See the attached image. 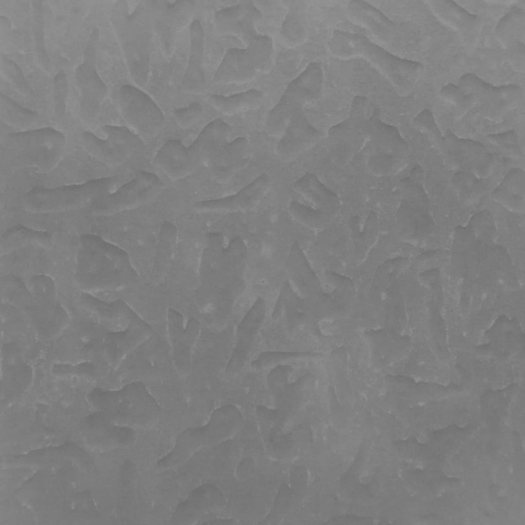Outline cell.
Segmentation results:
<instances>
[{
	"label": "cell",
	"mask_w": 525,
	"mask_h": 525,
	"mask_svg": "<svg viewBox=\"0 0 525 525\" xmlns=\"http://www.w3.org/2000/svg\"><path fill=\"white\" fill-rule=\"evenodd\" d=\"M262 15L252 1H241L216 12L214 21L217 32L237 38L244 47L227 50L213 77L214 83L249 82L270 70L273 41L256 29Z\"/></svg>",
	"instance_id": "6da1fadb"
},
{
	"label": "cell",
	"mask_w": 525,
	"mask_h": 525,
	"mask_svg": "<svg viewBox=\"0 0 525 525\" xmlns=\"http://www.w3.org/2000/svg\"><path fill=\"white\" fill-rule=\"evenodd\" d=\"M328 48L339 58L363 57L401 89H411L424 73L425 66L421 63L399 57L362 34L335 30L329 41Z\"/></svg>",
	"instance_id": "7a4b0ae2"
},
{
	"label": "cell",
	"mask_w": 525,
	"mask_h": 525,
	"mask_svg": "<svg viewBox=\"0 0 525 525\" xmlns=\"http://www.w3.org/2000/svg\"><path fill=\"white\" fill-rule=\"evenodd\" d=\"M371 149L367 170L378 176H390L401 171L408 163L409 147L394 126L383 122L375 109L368 120Z\"/></svg>",
	"instance_id": "3957f363"
},
{
	"label": "cell",
	"mask_w": 525,
	"mask_h": 525,
	"mask_svg": "<svg viewBox=\"0 0 525 525\" xmlns=\"http://www.w3.org/2000/svg\"><path fill=\"white\" fill-rule=\"evenodd\" d=\"M323 86L320 65L311 62L288 85L277 104L267 117L266 129L272 137H280L295 110L319 98Z\"/></svg>",
	"instance_id": "277c9868"
},
{
	"label": "cell",
	"mask_w": 525,
	"mask_h": 525,
	"mask_svg": "<svg viewBox=\"0 0 525 525\" xmlns=\"http://www.w3.org/2000/svg\"><path fill=\"white\" fill-rule=\"evenodd\" d=\"M368 107L367 98L356 95L352 100L348 117L329 128V153L337 166H344L349 163L369 139Z\"/></svg>",
	"instance_id": "5b68a950"
},
{
	"label": "cell",
	"mask_w": 525,
	"mask_h": 525,
	"mask_svg": "<svg viewBox=\"0 0 525 525\" xmlns=\"http://www.w3.org/2000/svg\"><path fill=\"white\" fill-rule=\"evenodd\" d=\"M120 109L125 120L142 139H150L160 132L165 121L161 110L139 88L124 85L118 91Z\"/></svg>",
	"instance_id": "8992f818"
},
{
	"label": "cell",
	"mask_w": 525,
	"mask_h": 525,
	"mask_svg": "<svg viewBox=\"0 0 525 525\" xmlns=\"http://www.w3.org/2000/svg\"><path fill=\"white\" fill-rule=\"evenodd\" d=\"M292 188L311 204L310 206H304L305 217L325 226L338 214L340 209L338 196L314 174H304L293 183Z\"/></svg>",
	"instance_id": "52a82bcc"
},
{
	"label": "cell",
	"mask_w": 525,
	"mask_h": 525,
	"mask_svg": "<svg viewBox=\"0 0 525 525\" xmlns=\"http://www.w3.org/2000/svg\"><path fill=\"white\" fill-rule=\"evenodd\" d=\"M321 133L308 121L302 107L298 108L276 145V153L283 161H292L313 146Z\"/></svg>",
	"instance_id": "ba28073f"
},
{
	"label": "cell",
	"mask_w": 525,
	"mask_h": 525,
	"mask_svg": "<svg viewBox=\"0 0 525 525\" xmlns=\"http://www.w3.org/2000/svg\"><path fill=\"white\" fill-rule=\"evenodd\" d=\"M458 88L468 103L486 106H509L519 102L522 91L516 85L494 86L474 73H467L459 78Z\"/></svg>",
	"instance_id": "9c48e42d"
},
{
	"label": "cell",
	"mask_w": 525,
	"mask_h": 525,
	"mask_svg": "<svg viewBox=\"0 0 525 525\" xmlns=\"http://www.w3.org/2000/svg\"><path fill=\"white\" fill-rule=\"evenodd\" d=\"M270 184L269 175L263 173L232 195L200 201L197 206L208 210H236L248 208L255 206L265 196Z\"/></svg>",
	"instance_id": "30bf717a"
},
{
	"label": "cell",
	"mask_w": 525,
	"mask_h": 525,
	"mask_svg": "<svg viewBox=\"0 0 525 525\" xmlns=\"http://www.w3.org/2000/svg\"><path fill=\"white\" fill-rule=\"evenodd\" d=\"M232 133V127L220 119L208 124L188 148L196 164L207 166L214 155L229 142Z\"/></svg>",
	"instance_id": "8fae6325"
},
{
	"label": "cell",
	"mask_w": 525,
	"mask_h": 525,
	"mask_svg": "<svg viewBox=\"0 0 525 525\" xmlns=\"http://www.w3.org/2000/svg\"><path fill=\"white\" fill-rule=\"evenodd\" d=\"M154 162L163 173L174 180L191 174L196 165L189 149L178 139L167 140L155 155Z\"/></svg>",
	"instance_id": "7c38bea8"
},
{
	"label": "cell",
	"mask_w": 525,
	"mask_h": 525,
	"mask_svg": "<svg viewBox=\"0 0 525 525\" xmlns=\"http://www.w3.org/2000/svg\"><path fill=\"white\" fill-rule=\"evenodd\" d=\"M248 146L247 139L242 136L224 145L207 165L213 178L220 183L226 182L245 166Z\"/></svg>",
	"instance_id": "4fadbf2b"
},
{
	"label": "cell",
	"mask_w": 525,
	"mask_h": 525,
	"mask_svg": "<svg viewBox=\"0 0 525 525\" xmlns=\"http://www.w3.org/2000/svg\"><path fill=\"white\" fill-rule=\"evenodd\" d=\"M429 2L435 14L457 31L463 41L469 44L475 40L478 35L481 25L477 15L470 13L453 1Z\"/></svg>",
	"instance_id": "5bb4252c"
},
{
	"label": "cell",
	"mask_w": 525,
	"mask_h": 525,
	"mask_svg": "<svg viewBox=\"0 0 525 525\" xmlns=\"http://www.w3.org/2000/svg\"><path fill=\"white\" fill-rule=\"evenodd\" d=\"M190 29V54L183 85L189 91L198 93L206 88L204 68V33L198 20L192 22Z\"/></svg>",
	"instance_id": "9a60e30c"
},
{
	"label": "cell",
	"mask_w": 525,
	"mask_h": 525,
	"mask_svg": "<svg viewBox=\"0 0 525 525\" xmlns=\"http://www.w3.org/2000/svg\"><path fill=\"white\" fill-rule=\"evenodd\" d=\"M95 45L94 41L88 42L85 49V61L76 69L75 78L83 101L100 103L107 95L108 88L94 65Z\"/></svg>",
	"instance_id": "2e32d148"
},
{
	"label": "cell",
	"mask_w": 525,
	"mask_h": 525,
	"mask_svg": "<svg viewBox=\"0 0 525 525\" xmlns=\"http://www.w3.org/2000/svg\"><path fill=\"white\" fill-rule=\"evenodd\" d=\"M491 197L509 209L521 211L524 207V171L521 168L511 169Z\"/></svg>",
	"instance_id": "e0dca14e"
},
{
	"label": "cell",
	"mask_w": 525,
	"mask_h": 525,
	"mask_svg": "<svg viewBox=\"0 0 525 525\" xmlns=\"http://www.w3.org/2000/svg\"><path fill=\"white\" fill-rule=\"evenodd\" d=\"M264 99L261 91L250 89L229 96L212 94L208 100L218 111L230 115L255 110L261 105Z\"/></svg>",
	"instance_id": "ac0fdd59"
},
{
	"label": "cell",
	"mask_w": 525,
	"mask_h": 525,
	"mask_svg": "<svg viewBox=\"0 0 525 525\" xmlns=\"http://www.w3.org/2000/svg\"><path fill=\"white\" fill-rule=\"evenodd\" d=\"M294 3L290 8L279 32L280 42L289 48L300 45L306 37L303 5L299 1Z\"/></svg>",
	"instance_id": "d6986e66"
},
{
	"label": "cell",
	"mask_w": 525,
	"mask_h": 525,
	"mask_svg": "<svg viewBox=\"0 0 525 525\" xmlns=\"http://www.w3.org/2000/svg\"><path fill=\"white\" fill-rule=\"evenodd\" d=\"M524 11L512 7L498 23L495 33L499 41L504 46L517 43L524 38Z\"/></svg>",
	"instance_id": "ffe728a7"
},
{
	"label": "cell",
	"mask_w": 525,
	"mask_h": 525,
	"mask_svg": "<svg viewBox=\"0 0 525 525\" xmlns=\"http://www.w3.org/2000/svg\"><path fill=\"white\" fill-rule=\"evenodd\" d=\"M413 124L415 128L427 134L437 146L441 148L443 146L442 135L429 110L425 109L419 113L414 118Z\"/></svg>",
	"instance_id": "44dd1931"
},
{
	"label": "cell",
	"mask_w": 525,
	"mask_h": 525,
	"mask_svg": "<svg viewBox=\"0 0 525 525\" xmlns=\"http://www.w3.org/2000/svg\"><path fill=\"white\" fill-rule=\"evenodd\" d=\"M486 138L490 143L497 146L509 156L515 158L521 157L517 136L513 130L489 134L487 135Z\"/></svg>",
	"instance_id": "7402d4cb"
},
{
	"label": "cell",
	"mask_w": 525,
	"mask_h": 525,
	"mask_svg": "<svg viewBox=\"0 0 525 525\" xmlns=\"http://www.w3.org/2000/svg\"><path fill=\"white\" fill-rule=\"evenodd\" d=\"M203 109L198 102H193L188 106L178 109L174 112L177 124L184 129H189L196 124L202 117Z\"/></svg>",
	"instance_id": "603a6c76"
},
{
	"label": "cell",
	"mask_w": 525,
	"mask_h": 525,
	"mask_svg": "<svg viewBox=\"0 0 525 525\" xmlns=\"http://www.w3.org/2000/svg\"><path fill=\"white\" fill-rule=\"evenodd\" d=\"M458 182L454 183L459 195L462 197H478L481 195L482 190L476 177L470 174H459Z\"/></svg>",
	"instance_id": "cb8c5ba5"
}]
</instances>
